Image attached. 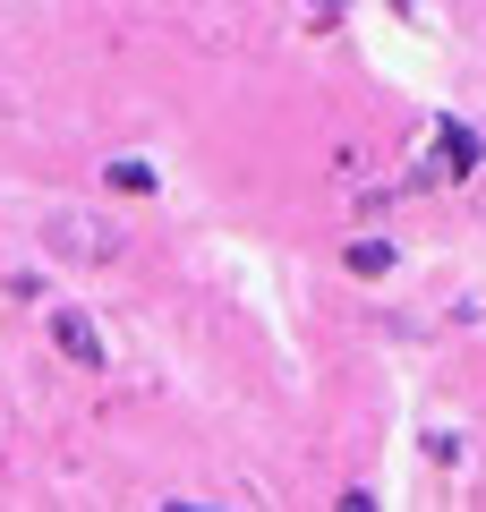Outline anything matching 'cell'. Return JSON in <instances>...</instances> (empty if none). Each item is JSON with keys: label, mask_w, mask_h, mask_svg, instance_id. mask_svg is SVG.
Here are the masks:
<instances>
[{"label": "cell", "mask_w": 486, "mask_h": 512, "mask_svg": "<svg viewBox=\"0 0 486 512\" xmlns=\"http://www.w3.org/2000/svg\"><path fill=\"white\" fill-rule=\"evenodd\" d=\"M43 248L69 256V265H120L128 256V222L120 214H86V205H60L43 222Z\"/></svg>", "instance_id": "cell-1"}, {"label": "cell", "mask_w": 486, "mask_h": 512, "mask_svg": "<svg viewBox=\"0 0 486 512\" xmlns=\"http://www.w3.org/2000/svg\"><path fill=\"white\" fill-rule=\"evenodd\" d=\"M427 180H435V188H469V180H486V128H478V120H461V111H435V128H427Z\"/></svg>", "instance_id": "cell-2"}, {"label": "cell", "mask_w": 486, "mask_h": 512, "mask_svg": "<svg viewBox=\"0 0 486 512\" xmlns=\"http://www.w3.org/2000/svg\"><path fill=\"white\" fill-rule=\"evenodd\" d=\"M43 342H52V359H69L77 376H111V333L94 325L86 308H69V299L43 308Z\"/></svg>", "instance_id": "cell-3"}, {"label": "cell", "mask_w": 486, "mask_h": 512, "mask_svg": "<svg viewBox=\"0 0 486 512\" xmlns=\"http://www.w3.org/2000/svg\"><path fill=\"white\" fill-rule=\"evenodd\" d=\"M350 282H393L401 274V239H384V231H359V239H342V256H333Z\"/></svg>", "instance_id": "cell-4"}, {"label": "cell", "mask_w": 486, "mask_h": 512, "mask_svg": "<svg viewBox=\"0 0 486 512\" xmlns=\"http://www.w3.org/2000/svg\"><path fill=\"white\" fill-rule=\"evenodd\" d=\"M103 188H111V197H162V163H154V154H111Z\"/></svg>", "instance_id": "cell-5"}, {"label": "cell", "mask_w": 486, "mask_h": 512, "mask_svg": "<svg viewBox=\"0 0 486 512\" xmlns=\"http://www.w3.org/2000/svg\"><path fill=\"white\" fill-rule=\"evenodd\" d=\"M350 9H359V0H299V18H307V26H342Z\"/></svg>", "instance_id": "cell-6"}]
</instances>
